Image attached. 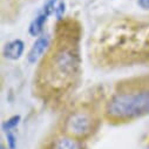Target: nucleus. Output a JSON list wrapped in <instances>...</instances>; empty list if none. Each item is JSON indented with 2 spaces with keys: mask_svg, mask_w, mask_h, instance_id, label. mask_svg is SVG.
Returning <instances> with one entry per match:
<instances>
[{
  "mask_svg": "<svg viewBox=\"0 0 149 149\" xmlns=\"http://www.w3.org/2000/svg\"><path fill=\"white\" fill-rule=\"evenodd\" d=\"M140 5L143 8H149V0H140Z\"/></svg>",
  "mask_w": 149,
  "mask_h": 149,
  "instance_id": "1a4fd4ad",
  "label": "nucleus"
},
{
  "mask_svg": "<svg viewBox=\"0 0 149 149\" xmlns=\"http://www.w3.org/2000/svg\"><path fill=\"white\" fill-rule=\"evenodd\" d=\"M93 129V119L86 111H77L66 121V130L74 137H85Z\"/></svg>",
  "mask_w": 149,
  "mask_h": 149,
  "instance_id": "7ed1b4c3",
  "label": "nucleus"
},
{
  "mask_svg": "<svg viewBox=\"0 0 149 149\" xmlns=\"http://www.w3.org/2000/svg\"><path fill=\"white\" fill-rule=\"evenodd\" d=\"M55 1H56V0H49V1L44 6L41 13L32 21V24L29 26V33H31V35L36 36V35H39L42 32L47 18L55 10Z\"/></svg>",
  "mask_w": 149,
  "mask_h": 149,
  "instance_id": "20e7f679",
  "label": "nucleus"
},
{
  "mask_svg": "<svg viewBox=\"0 0 149 149\" xmlns=\"http://www.w3.org/2000/svg\"><path fill=\"white\" fill-rule=\"evenodd\" d=\"M106 113L111 120L127 121L149 114V91L119 93L111 97Z\"/></svg>",
  "mask_w": 149,
  "mask_h": 149,
  "instance_id": "f257e3e1",
  "label": "nucleus"
},
{
  "mask_svg": "<svg viewBox=\"0 0 149 149\" xmlns=\"http://www.w3.org/2000/svg\"><path fill=\"white\" fill-rule=\"evenodd\" d=\"M49 46V38L48 35H44V36H40V38L34 42V45L32 46L31 51L28 52V55H27V59L31 63H35L38 61L42 54L45 53V51L47 49V47Z\"/></svg>",
  "mask_w": 149,
  "mask_h": 149,
  "instance_id": "39448f33",
  "label": "nucleus"
},
{
  "mask_svg": "<svg viewBox=\"0 0 149 149\" xmlns=\"http://www.w3.org/2000/svg\"><path fill=\"white\" fill-rule=\"evenodd\" d=\"M77 55L68 48H61L49 60L45 79L52 87H63L68 84L77 70Z\"/></svg>",
  "mask_w": 149,
  "mask_h": 149,
  "instance_id": "f03ea898",
  "label": "nucleus"
},
{
  "mask_svg": "<svg viewBox=\"0 0 149 149\" xmlns=\"http://www.w3.org/2000/svg\"><path fill=\"white\" fill-rule=\"evenodd\" d=\"M24 53V42L21 40H13L4 48V56L11 60L19 59Z\"/></svg>",
  "mask_w": 149,
  "mask_h": 149,
  "instance_id": "423d86ee",
  "label": "nucleus"
},
{
  "mask_svg": "<svg viewBox=\"0 0 149 149\" xmlns=\"http://www.w3.org/2000/svg\"><path fill=\"white\" fill-rule=\"evenodd\" d=\"M18 122H19V116H14L13 119H11V120H8L6 123H5V129H6V132H10L13 127H15L17 125H18Z\"/></svg>",
  "mask_w": 149,
  "mask_h": 149,
  "instance_id": "6e6552de",
  "label": "nucleus"
},
{
  "mask_svg": "<svg viewBox=\"0 0 149 149\" xmlns=\"http://www.w3.org/2000/svg\"><path fill=\"white\" fill-rule=\"evenodd\" d=\"M54 149H80V148H79L78 142L74 139L65 137V139H61L58 141Z\"/></svg>",
  "mask_w": 149,
  "mask_h": 149,
  "instance_id": "0eeeda50",
  "label": "nucleus"
},
{
  "mask_svg": "<svg viewBox=\"0 0 149 149\" xmlns=\"http://www.w3.org/2000/svg\"><path fill=\"white\" fill-rule=\"evenodd\" d=\"M1 149H5V148H4V147H1Z\"/></svg>",
  "mask_w": 149,
  "mask_h": 149,
  "instance_id": "9d476101",
  "label": "nucleus"
}]
</instances>
